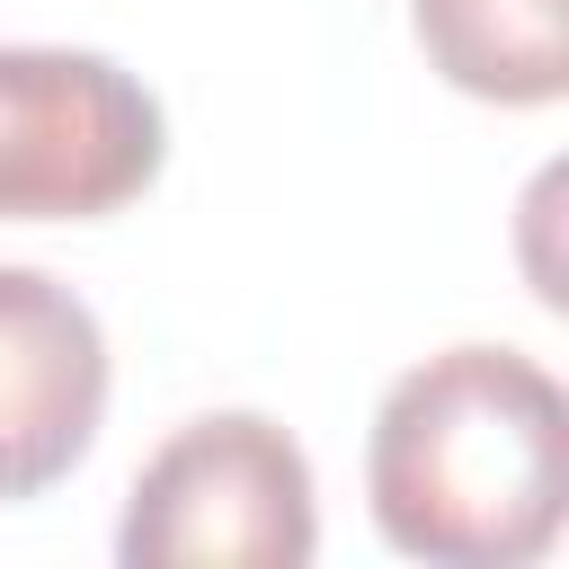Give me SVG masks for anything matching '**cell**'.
<instances>
[{
  "label": "cell",
  "instance_id": "5b68a950",
  "mask_svg": "<svg viewBox=\"0 0 569 569\" xmlns=\"http://www.w3.org/2000/svg\"><path fill=\"white\" fill-rule=\"evenodd\" d=\"M427 71L480 107H551L569 89L560 0H409Z\"/></svg>",
  "mask_w": 569,
  "mask_h": 569
},
{
  "label": "cell",
  "instance_id": "277c9868",
  "mask_svg": "<svg viewBox=\"0 0 569 569\" xmlns=\"http://www.w3.org/2000/svg\"><path fill=\"white\" fill-rule=\"evenodd\" d=\"M107 427V329L44 276L0 267V507L62 489Z\"/></svg>",
  "mask_w": 569,
  "mask_h": 569
},
{
  "label": "cell",
  "instance_id": "7a4b0ae2",
  "mask_svg": "<svg viewBox=\"0 0 569 569\" xmlns=\"http://www.w3.org/2000/svg\"><path fill=\"white\" fill-rule=\"evenodd\" d=\"M311 551V453L267 409H204L178 436H160L116 516L124 569H302Z\"/></svg>",
  "mask_w": 569,
  "mask_h": 569
},
{
  "label": "cell",
  "instance_id": "3957f363",
  "mask_svg": "<svg viewBox=\"0 0 569 569\" xmlns=\"http://www.w3.org/2000/svg\"><path fill=\"white\" fill-rule=\"evenodd\" d=\"M169 160L160 98L89 44H0V222H107Z\"/></svg>",
  "mask_w": 569,
  "mask_h": 569
},
{
  "label": "cell",
  "instance_id": "6da1fadb",
  "mask_svg": "<svg viewBox=\"0 0 569 569\" xmlns=\"http://www.w3.org/2000/svg\"><path fill=\"white\" fill-rule=\"evenodd\" d=\"M365 507L400 560L525 569L569 516V400L525 347L462 338L409 365L365 436Z\"/></svg>",
  "mask_w": 569,
  "mask_h": 569
}]
</instances>
